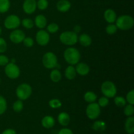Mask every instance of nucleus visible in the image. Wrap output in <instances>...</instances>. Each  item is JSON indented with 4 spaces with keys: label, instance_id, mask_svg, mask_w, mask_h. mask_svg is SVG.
I'll use <instances>...</instances> for the list:
<instances>
[{
    "label": "nucleus",
    "instance_id": "30",
    "mask_svg": "<svg viewBox=\"0 0 134 134\" xmlns=\"http://www.w3.org/2000/svg\"><path fill=\"white\" fill-rule=\"evenodd\" d=\"M22 24L25 28L31 29L34 26V22L31 18H24L22 20Z\"/></svg>",
    "mask_w": 134,
    "mask_h": 134
},
{
    "label": "nucleus",
    "instance_id": "28",
    "mask_svg": "<svg viewBox=\"0 0 134 134\" xmlns=\"http://www.w3.org/2000/svg\"><path fill=\"white\" fill-rule=\"evenodd\" d=\"M114 102H115V105L119 107H123L126 104V100L125 98L122 96L115 97V99H114Z\"/></svg>",
    "mask_w": 134,
    "mask_h": 134
},
{
    "label": "nucleus",
    "instance_id": "5",
    "mask_svg": "<svg viewBox=\"0 0 134 134\" xmlns=\"http://www.w3.org/2000/svg\"><path fill=\"white\" fill-rule=\"evenodd\" d=\"M60 40L61 43L68 46L75 44L78 41L77 34L74 31H67L62 33L60 35Z\"/></svg>",
    "mask_w": 134,
    "mask_h": 134
},
{
    "label": "nucleus",
    "instance_id": "6",
    "mask_svg": "<svg viewBox=\"0 0 134 134\" xmlns=\"http://www.w3.org/2000/svg\"><path fill=\"white\" fill-rule=\"evenodd\" d=\"M42 62L44 68L47 69H53L56 68L58 64L57 56L53 52H48L43 55Z\"/></svg>",
    "mask_w": 134,
    "mask_h": 134
},
{
    "label": "nucleus",
    "instance_id": "45",
    "mask_svg": "<svg viewBox=\"0 0 134 134\" xmlns=\"http://www.w3.org/2000/svg\"><path fill=\"white\" fill-rule=\"evenodd\" d=\"M103 134H105V133H103Z\"/></svg>",
    "mask_w": 134,
    "mask_h": 134
},
{
    "label": "nucleus",
    "instance_id": "11",
    "mask_svg": "<svg viewBox=\"0 0 134 134\" xmlns=\"http://www.w3.org/2000/svg\"><path fill=\"white\" fill-rule=\"evenodd\" d=\"M26 37V35L25 33L22 30H14L10 33V40L13 43L18 44V43H20L23 41L24 38Z\"/></svg>",
    "mask_w": 134,
    "mask_h": 134
},
{
    "label": "nucleus",
    "instance_id": "18",
    "mask_svg": "<svg viewBox=\"0 0 134 134\" xmlns=\"http://www.w3.org/2000/svg\"><path fill=\"white\" fill-rule=\"evenodd\" d=\"M47 24V18L44 15L39 14L35 18V24L38 28L43 29L46 27Z\"/></svg>",
    "mask_w": 134,
    "mask_h": 134
},
{
    "label": "nucleus",
    "instance_id": "26",
    "mask_svg": "<svg viewBox=\"0 0 134 134\" xmlns=\"http://www.w3.org/2000/svg\"><path fill=\"white\" fill-rule=\"evenodd\" d=\"M24 108V104L23 102L20 99H18V100L16 101L14 103H13V109L15 112L16 113H20L23 110Z\"/></svg>",
    "mask_w": 134,
    "mask_h": 134
},
{
    "label": "nucleus",
    "instance_id": "2",
    "mask_svg": "<svg viewBox=\"0 0 134 134\" xmlns=\"http://www.w3.org/2000/svg\"><path fill=\"white\" fill-rule=\"evenodd\" d=\"M134 24V20L131 16L122 15L116 18V26L118 29L123 31H127L132 28Z\"/></svg>",
    "mask_w": 134,
    "mask_h": 134
},
{
    "label": "nucleus",
    "instance_id": "7",
    "mask_svg": "<svg viewBox=\"0 0 134 134\" xmlns=\"http://www.w3.org/2000/svg\"><path fill=\"white\" fill-rule=\"evenodd\" d=\"M101 114V109L98 103H89L86 109V115L90 120H96L99 116Z\"/></svg>",
    "mask_w": 134,
    "mask_h": 134
},
{
    "label": "nucleus",
    "instance_id": "32",
    "mask_svg": "<svg viewBox=\"0 0 134 134\" xmlns=\"http://www.w3.org/2000/svg\"><path fill=\"white\" fill-rule=\"evenodd\" d=\"M117 27H116V25L114 24H109L105 28L106 33H107V34H109V35L115 34V33L116 32V31H117Z\"/></svg>",
    "mask_w": 134,
    "mask_h": 134
},
{
    "label": "nucleus",
    "instance_id": "25",
    "mask_svg": "<svg viewBox=\"0 0 134 134\" xmlns=\"http://www.w3.org/2000/svg\"><path fill=\"white\" fill-rule=\"evenodd\" d=\"M10 3L9 0H0V13H5L9 10Z\"/></svg>",
    "mask_w": 134,
    "mask_h": 134
},
{
    "label": "nucleus",
    "instance_id": "21",
    "mask_svg": "<svg viewBox=\"0 0 134 134\" xmlns=\"http://www.w3.org/2000/svg\"><path fill=\"white\" fill-rule=\"evenodd\" d=\"M76 75H77V72H76L75 68L73 67V65H69V66L65 69V76L68 79H74L76 77Z\"/></svg>",
    "mask_w": 134,
    "mask_h": 134
},
{
    "label": "nucleus",
    "instance_id": "20",
    "mask_svg": "<svg viewBox=\"0 0 134 134\" xmlns=\"http://www.w3.org/2000/svg\"><path fill=\"white\" fill-rule=\"evenodd\" d=\"M125 130L128 134L134 133V117L128 116L125 122Z\"/></svg>",
    "mask_w": 134,
    "mask_h": 134
},
{
    "label": "nucleus",
    "instance_id": "16",
    "mask_svg": "<svg viewBox=\"0 0 134 134\" xmlns=\"http://www.w3.org/2000/svg\"><path fill=\"white\" fill-rule=\"evenodd\" d=\"M58 121L60 125L67 126L70 122V116L66 112H62L58 116Z\"/></svg>",
    "mask_w": 134,
    "mask_h": 134
},
{
    "label": "nucleus",
    "instance_id": "35",
    "mask_svg": "<svg viewBox=\"0 0 134 134\" xmlns=\"http://www.w3.org/2000/svg\"><path fill=\"white\" fill-rule=\"evenodd\" d=\"M109 100L108 98L105 96L101 97L98 100V103L99 107H105L106 106H107L109 105Z\"/></svg>",
    "mask_w": 134,
    "mask_h": 134
},
{
    "label": "nucleus",
    "instance_id": "10",
    "mask_svg": "<svg viewBox=\"0 0 134 134\" xmlns=\"http://www.w3.org/2000/svg\"><path fill=\"white\" fill-rule=\"evenodd\" d=\"M37 43L40 46H45L49 43L50 35L48 31L44 30H41L37 31L35 36Z\"/></svg>",
    "mask_w": 134,
    "mask_h": 134
},
{
    "label": "nucleus",
    "instance_id": "40",
    "mask_svg": "<svg viewBox=\"0 0 134 134\" xmlns=\"http://www.w3.org/2000/svg\"><path fill=\"white\" fill-rule=\"evenodd\" d=\"M58 134H73V133L69 128H62L59 131Z\"/></svg>",
    "mask_w": 134,
    "mask_h": 134
},
{
    "label": "nucleus",
    "instance_id": "37",
    "mask_svg": "<svg viewBox=\"0 0 134 134\" xmlns=\"http://www.w3.org/2000/svg\"><path fill=\"white\" fill-rule=\"evenodd\" d=\"M22 43H24L25 47H28V48H30V47H32L34 46V39L31 37H25L24 39L23 40Z\"/></svg>",
    "mask_w": 134,
    "mask_h": 134
},
{
    "label": "nucleus",
    "instance_id": "36",
    "mask_svg": "<svg viewBox=\"0 0 134 134\" xmlns=\"http://www.w3.org/2000/svg\"><path fill=\"white\" fill-rule=\"evenodd\" d=\"M126 100L128 102L129 104L133 105L134 104V90H132L127 94Z\"/></svg>",
    "mask_w": 134,
    "mask_h": 134
},
{
    "label": "nucleus",
    "instance_id": "27",
    "mask_svg": "<svg viewBox=\"0 0 134 134\" xmlns=\"http://www.w3.org/2000/svg\"><path fill=\"white\" fill-rule=\"evenodd\" d=\"M7 108V103L6 99L3 96L0 95V115H3L6 111Z\"/></svg>",
    "mask_w": 134,
    "mask_h": 134
},
{
    "label": "nucleus",
    "instance_id": "13",
    "mask_svg": "<svg viewBox=\"0 0 134 134\" xmlns=\"http://www.w3.org/2000/svg\"><path fill=\"white\" fill-rule=\"evenodd\" d=\"M76 72L81 76H85L88 74L90 71V68L86 64L83 62H79L76 64Z\"/></svg>",
    "mask_w": 134,
    "mask_h": 134
},
{
    "label": "nucleus",
    "instance_id": "23",
    "mask_svg": "<svg viewBox=\"0 0 134 134\" xmlns=\"http://www.w3.org/2000/svg\"><path fill=\"white\" fill-rule=\"evenodd\" d=\"M50 77H51V79L52 82H58L62 79V74L58 69H53L51 72Z\"/></svg>",
    "mask_w": 134,
    "mask_h": 134
},
{
    "label": "nucleus",
    "instance_id": "14",
    "mask_svg": "<svg viewBox=\"0 0 134 134\" xmlns=\"http://www.w3.org/2000/svg\"><path fill=\"white\" fill-rule=\"evenodd\" d=\"M71 4L68 0H60L56 4L57 9L62 13H65L70 9Z\"/></svg>",
    "mask_w": 134,
    "mask_h": 134
},
{
    "label": "nucleus",
    "instance_id": "1",
    "mask_svg": "<svg viewBox=\"0 0 134 134\" xmlns=\"http://www.w3.org/2000/svg\"><path fill=\"white\" fill-rule=\"evenodd\" d=\"M64 57L67 63L71 65H76L81 60V53L77 48L69 47L64 51Z\"/></svg>",
    "mask_w": 134,
    "mask_h": 134
},
{
    "label": "nucleus",
    "instance_id": "22",
    "mask_svg": "<svg viewBox=\"0 0 134 134\" xmlns=\"http://www.w3.org/2000/svg\"><path fill=\"white\" fill-rule=\"evenodd\" d=\"M106 124L102 120H97L92 125V128L94 130L98 132H103L106 129Z\"/></svg>",
    "mask_w": 134,
    "mask_h": 134
},
{
    "label": "nucleus",
    "instance_id": "33",
    "mask_svg": "<svg viewBox=\"0 0 134 134\" xmlns=\"http://www.w3.org/2000/svg\"><path fill=\"white\" fill-rule=\"evenodd\" d=\"M48 6V2L47 0H39L37 2V7L39 10H45Z\"/></svg>",
    "mask_w": 134,
    "mask_h": 134
},
{
    "label": "nucleus",
    "instance_id": "39",
    "mask_svg": "<svg viewBox=\"0 0 134 134\" xmlns=\"http://www.w3.org/2000/svg\"><path fill=\"white\" fill-rule=\"evenodd\" d=\"M9 63V58L5 55H0V66H5Z\"/></svg>",
    "mask_w": 134,
    "mask_h": 134
},
{
    "label": "nucleus",
    "instance_id": "4",
    "mask_svg": "<svg viewBox=\"0 0 134 134\" xmlns=\"http://www.w3.org/2000/svg\"><path fill=\"white\" fill-rule=\"evenodd\" d=\"M101 91L107 98H112L116 96L117 89L112 81H106L102 83L101 86Z\"/></svg>",
    "mask_w": 134,
    "mask_h": 134
},
{
    "label": "nucleus",
    "instance_id": "24",
    "mask_svg": "<svg viewBox=\"0 0 134 134\" xmlns=\"http://www.w3.org/2000/svg\"><path fill=\"white\" fill-rule=\"evenodd\" d=\"M84 99L88 103H93V102H95V101L97 99V96L94 92H86L84 95Z\"/></svg>",
    "mask_w": 134,
    "mask_h": 134
},
{
    "label": "nucleus",
    "instance_id": "15",
    "mask_svg": "<svg viewBox=\"0 0 134 134\" xmlns=\"http://www.w3.org/2000/svg\"><path fill=\"white\" fill-rule=\"evenodd\" d=\"M104 18L106 22L109 24H113L116 21V14L114 10L111 9H108L105 11Z\"/></svg>",
    "mask_w": 134,
    "mask_h": 134
},
{
    "label": "nucleus",
    "instance_id": "41",
    "mask_svg": "<svg viewBox=\"0 0 134 134\" xmlns=\"http://www.w3.org/2000/svg\"><path fill=\"white\" fill-rule=\"evenodd\" d=\"M1 134H16V131L14 130L9 128V129H7L5 130H4L1 133Z\"/></svg>",
    "mask_w": 134,
    "mask_h": 134
},
{
    "label": "nucleus",
    "instance_id": "34",
    "mask_svg": "<svg viewBox=\"0 0 134 134\" xmlns=\"http://www.w3.org/2000/svg\"><path fill=\"white\" fill-rule=\"evenodd\" d=\"M47 31L51 34H54L59 30V26L56 23H51L47 26Z\"/></svg>",
    "mask_w": 134,
    "mask_h": 134
},
{
    "label": "nucleus",
    "instance_id": "19",
    "mask_svg": "<svg viewBox=\"0 0 134 134\" xmlns=\"http://www.w3.org/2000/svg\"><path fill=\"white\" fill-rule=\"evenodd\" d=\"M78 41H79L80 44L85 47H89L92 44V38L89 35L86 34H81L78 37Z\"/></svg>",
    "mask_w": 134,
    "mask_h": 134
},
{
    "label": "nucleus",
    "instance_id": "9",
    "mask_svg": "<svg viewBox=\"0 0 134 134\" xmlns=\"http://www.w3.org/2000/svg\"><path fill=\"white\" fill-rule=\"evenodd\" d=\"M20 24V20L19 17L14 14L8 16L4 21V26L9 30H14L17 28Z\"/></svg>",
    "mask_w": 134,
    "mask_h": 134
},
{
    "label": "nucleus",
    "instance_id": "43",
    "mask_svg": "<svg viewBox=\"0 0 134 134\" xmlns=\"http://www.w3.org/2000/svg\"><path fill=\"white\" fill-rule=\"evenodd\" d=\"M1 32H2V30H1V26H0V35L1 34Z\"/></svg>",
    "mask_w": 134,
    "mask_h": 134
},
{
    "label": "nucleus",
    "instance_id": "3",
    "mask_svg": "<svg viewBox=\"0 0 134 134\" xmlns=\"http://www.w3.org/2000/svg\"><path fill=\"white\" fill-rule=\"evenodd\" d=\"M32 94V88L31 86L27 83H22L17 87L16 94L17 98L20 100H26L31 96Z\"/></svg>",
    "mask_w": 134,
    "mask_h": 134
},
{
    "label": "nucleus",
    "instance_id": "44",
    "mask_svg": "<svg viewBox=\"0 0 134 134\" xmlns=\"http://www.w3.org/2000/svg\"><path fill=\"white\" fill-rule=\"evenodd\" d=\"M0 82H1V79H0Z\"/></svg>",
    "mask_w": 134,
    "mask_h": 134
},
{
    "label": "nucleus",
    "instance_id": "31",
    "mask_svg": "<svg viewBox=\"0 0 134 134\" xmlns=\"http://www.w3.org/2000/svg\"><path fill=\"white\" fill-rule=\"evenodd\" d=\"M48 105L52 109H58L61 107L62 102L58 99H52L48 102Z\"/></svg>",
    "mask_w": 134,
    "mask_h": 134
},
{
    "label": "nucleus",
    "instance_id": "42",
    "mask_svg": "<svg viewBox=\"0 0 134 134\" xmlns=\"http://www.w3.org/2000/svg\"><path fill=\"white\" fill-rule=\"evenodd\" d=\"M80 30H81V27H80L79 26L77 25V26H75V27H74V32H75L76 34H77V33L79 32Z\"/></svg>",
    "mask_w": 134,
    "mask_h": 134
},
{
    "label": "nucleus",
    "instance_id": "8",
    "mask_svg": "<svg viewBox=\"0 0 134 134\" xmlns=\"http://www.w3.org/2000/svg\"><path fill=\"white\" fill-rule=\"evenodd\" d=\"M5 73L10 79H16L20 74V70L14 63H8L5 68Z\"/></svg>",
    "mask_w": 134,
    "mask_h": 134
},
{
    "label": "nucleus",
    "instance_id": "38",
    "mask_svg": "<svg viewBox=\"0 0 134 134\" xmlns=\"http://www.w3.org/2000/svg\"><path fill=\"white\" fill-rule=\"evenodd\" d=\"M7 49V44L4 39L0 37V53H3Z\"/></svg>",
    "mask_w": 134,
    "mask_h": 134
},
{
    "label": "nucleus",
    "instance_id": "29",
    "mask_svg": "<svg viewBox=\"0 0 134 134\" xmlns=\"http://www.w3.org/2000/svg\"><path fill=\"white\" fill-rule=\"evenodd\" d=\"M124 113L127 116H132L134 113V107L133 105L128 104L125 105L124 109Z\"/></svg>",
    "mask_w": 134,
    "mask_h": 134
},
{
    "label": "nucleus",
    "instance_id": "12",
    "mask_svg": "<svg viewBox=\"0 0 134 134\" xmlns=\"http://www.w3.org/2000/svg\"><path fill=\"white\" fill-rule=\"evenodd\" d=\"M22 8L26 14H32L37 9V1L35 0H25Z\"/></svg>",
    "mask_w": 134,
    "mask_h": 134
},
{
    "label": "nucleus",
    "instance_id": "17",
    "mask_svg": "<svg viewBox=\"0 0 134 134\" xmlns=\"http://www.w3.org/2000/svg\"><path fill=\"white\" fill-rule=\"evenodd\" d=\"M41 124L44 128L49 129V128H52L55 124V120L52 116H44L41 120Z\"/></svg>",
    "mask_w": 134,
    "mask_h": 134
}]
</instances>
